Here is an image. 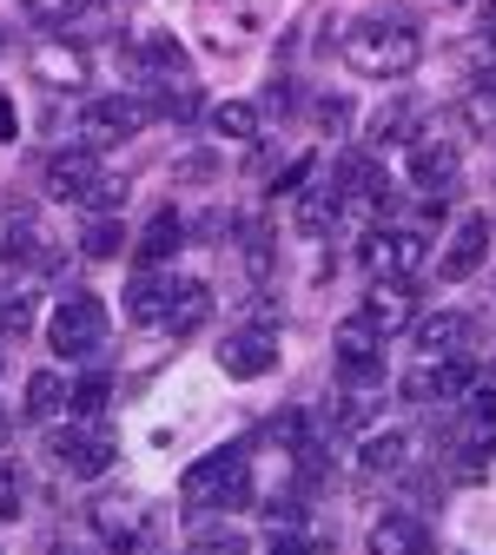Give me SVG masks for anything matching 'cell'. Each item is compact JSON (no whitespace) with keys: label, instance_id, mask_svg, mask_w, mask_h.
<instances>
[{"label":"cell","instance_id":"cell-37","mask_svg":"<svg viewBox=\"0 0 496 555\" xmlns=\"http://www.w3.org/2000/svg\"><path fill=\"white\" fill-rule=\"evenodd\" d=\"M8 139H21V113H14L8 93H0V146H8Z\"/></svg>","mask_w":496,"mask_h":555},{"label":"cell","instance_id":"cell-22","mask_svg":"<svg viewBox=\"0 0 496 555\" xmlns=\"http://www.w3.org/2000/svg\"><path fill=\"white\" fill-rule=\"evenodd\" d=\"M463 126H470V139H496V66L463 93Z\"/></svg>","mask_w":496,"mask_h":555},{"label":"cell","instance_id":"cell-5","mask_svg":"<svg viewBox=\"0 0 496 555\" xmlns=\"http://www.w3.org/2000/svg\"><path fill=\"white\" fill-rule=\"evenodd\" d=\"M470 397V364L463 358H431L423 371L404 377V403H423V410H457Z\"/></svg>","mask_w":496,"mask_h":555},{"label":"cell","instance_id":"cell-6","mask_svg":"<svg viewBox=\"0 0 496 555\" xmlns=\"http://www.w3.org/2000/svg\"><path fill=\"white\" fill-rule=\"evenodd\" d=\"M53 463L66 469V476H106L113 469V437L106 430H93V424H74V430H53Z\"/></svg>","mask_w":496,"mask_h":555},{"label":"cell","instance_id":"cell-23","mask_svg":"<svg viewBox=\"0 0 496 555\" xmlns=\"http://www.w3.org/2000/svg\"><path fill=\"white\" fill-rule=\"evenodd\" d=\"M457 410H463V430H470L476 450L496 443V390H489V384H470V397H463Z\"/></svg>","mask_w":496,"mask_h":555},{"label":"cell","instance_id":"cell-2","mask_svg":"<svg viewBox=\"0 0 496 555\" xmlns=\"http://www.w3.org/2000/svg\"><path fill=\"white\" fill-rule=\"evenodd\" d=\"M100 344H106V305L74 285L53 305V318H47V351L53 358H93Z\"/></svg>","mask_w":496,"mask_h":555},{"label":"cell","instance_id":"cell-43","mask_svg":"<svg viewBox=\"0 0 496 555\" xmlns=\"http://www.w3.org/2000/svg\"><path fill=\"white\" fill-rule=\"evenodd\" d=\"M0 371H8V358H0Z\"/></svg>","mask_w":496,"mask_h":555},{"label":"cell","instance_id":"cell-27","mask_svg":"<svg viewBox=\"0 0 496 555\" xmlns=\"http://www.w3.org/2000/svg\"><path fill=\"white\" fill-rule=\"evenodd\" d=\"M212 318V292L205 285H173V311H166V331H199Z\"/></svg>","mask_w":496,"mask_h":555},{"label":"cell","instance_id":"cell-21","mask_svg":"<svg viewBox=\"0 0 496 555\" xmlns=\"http://www.w3.org/2000/svg\"><path fill=\"white\" fill-rule=\"evenodd\" d=\"M21 416H34V424H53V416H66V384H60L53 371H34V377H27Z\"/></svg>","mask_w":496,"mask_h":555},{"label":"cell","instance_id":"cell-7","mask_svg":"<svg viewBox=\"0 0 496 555\" xmlns=\"http://www.w3.org/2000/svg\"><path fill=\"white\" fill-rule=\"evenodd\" d=\"M27 66H34V80H40V87H53V93L87 87V53H80V40H74V34H60V40H34Z\"/></svg>","mask_w":496,"mask_h":555},{"label":"cell","instance_id":"cell-31","mask_svg":"<svg viewBox=\"0 0 496 555\" xmlns=\"http://www.w3.org/2000/svg\"><path fill=\"white\" fill-rule=\"evenodd\" d=\"M119 198H126V179H119V172H100V179L87 185V198H80V205H87V212H113Z\"/></svg>","mask_w":496,"mask_h":555},{"label":"cell","instance_id":"cell-33","mask_svg":"<svg viewBox=\"0 0 496 555\" xmlns=\"http://www.w3.org/2000/svg\"><path fill=\"white\" fill-rule=\"evenodd\" d=\"M27 324H34V298L8 292V298H0V331H27Z\"/></svg>","mask_w":496,"mask_h":555},{"label":"cell","instance_id":"cell-41","mask_svg":"<svg viewBox=\"0 0 496 555\" xmlns=\"http://www.w3.org/2000/svg\"><path fill=\"white\" fill-rule=\"evenodd\" d=\"M8 437H14V410L0 403V450H8Z\"/></svg>","mask_w":496,"mask_h":555},{"label":"cell","instance_id":"cell-9","mask_svg":"<svg viewBox=\"0 0 496 555\" xmlns=\"http://www.w3.org/2000/svg\"><path fill=\"white\" fill-rule=\"evenodd\" d=\"M358 318H365L378 337H397V331H410V324H417V292H410V278H378Z\"/></svg>","mask_w":496,"mask_h":555},{"label":"cell","instance_id":"cell-10","mask_svg":"<svg viewBox=\"0 0 496 555\" xmlns=\"http://www.w3.org/2000/svg\"><path fill=\"white\" fill-rule=\"evenodd\" d=\"M87 522H93V535L106 548H139V535H147V509H139V496H119V490H106L87 509Z\"/></svg>","mask_w":496,"mask_h":555},{"label":"cell","instance_id":"cell-1","mask_svg":"<svg viewBox=\"0 0 496 555\" xmlns=\"http://www.w3.org/2000/svg\"><path fill=\"white\" fill-rule=\"evenodd\" d=\"M417 53H423V40L404 14H358L344 27V66L365 80H404Z\"/></svg>","mask_w":496,"mask_h":555},{"label":"cell","instance_id":"cell-24","mask_svg":"<svg viewBox=\"0 0 496 555\" xmlns=\"http://www.w3.org/2000/svg\"><path fill=\"white\" fill-rule=\"evenodd\" d=\"M139 66H147V74H160V87H166V80H186V47L166 40V34H147V40H139Z\"/></svg>","mask_w":496,"mask_h":555},{"label":"cell","instance_id":"cell-32","mask_svg":"<svg viewBox=\"0 0 496 555\" xmlns=\"http://www.w3.org/2000/svg\"><path fill=\"white\" fill-rule=\"evenodd\" d=\"M186 555H245V535L239 529H212V535H192Z\"/></svg>","mask_w":496,"mask_h":555},{"label":"cell","instance_id":"cell-14","mask_svg":"<svg viewBox=\"0 0 496 555\" xmlns=\"http://www.w3.org/2000/svg\"><path fill=\"white\" fill-rule=\"evenodd\" d=\"M0 264L8 271H47L53 264V238L40 219H14L8 232H0Z\"/></svg>","mask_w":496,"mask_h":555},{"label":"cell","instance_id":"cell-28","mask_svg":"<svg viewBox=\"0 0 496 555\" xmlns=\"http://www.w3.org/2000/svg\"><path fill=\"white\" fill-rule=\"evenodd\" d=\"M404 456H410V437H404V430H378V437L365 443V476L404 469Z\"/></svg>","mask_w":496,"mask_h":555},{"label":"cell","instance_id":"cell-11","mask_svg":"<svg viewBox=\"0 0 496 555\" xmlns=\"http://www.w3.org/2000/svg\"><path fill=\"white\" fill-rule=\"evenodd\" d=\"M271 364H278V331H271V324L232 331V337H226V351H219V371L239 377V384H245V377H265Z\"/></svg>","mask_w":496,"mask_h":555},{"label":"cell","instance_id":"cell-26","mask_svg":"<svg viewBox=\"0 0 496 555\" xmlns=\"http://www.w3.org/2000/svg\"><path fill=\"white\" fill-rule=\"evenodd\" d=\"M212 132H219V139H239V146H252V139H258V106H252V100L212 106Z\"/></svg>","mask_w":496,"mask_h":555},{"label":"cell","instance_id":"cell-42","mask_svg":"<svg viewBox=\"0 0 496 555\" xmlns=\"http://www.w3.org/2000/svg\"><path fill=\"white\" fill-rule=\"evenodd\" d=\"M483 47H489V53H496V8H489V14H483Z\"/></svg>","mask_w":496,"mask_h":555},{"label":"cell","instance_id":"cell-16","mask_svg":"<svg viewBox=\"0 0 496 555\" xmlns=\"http://www.w3.org/2000/svg\"><path fill=\"white\" fill-rule=\"evenodd\" d=\"M404 166L423 192H450V179H457V153L444 139H404Z\"/></svg>","mask_w":496,"mask_h":555},{"label":"cell","instance_id":"cell-29","mask_svg":"<svg viewBox=\"0 0 496 555\" xmlns=\"http://www.w3.org/2000/svg\"><path fill=\"white\" fill-rule=\"evenodd\" d=\"M106 377H80L74 390H66V416H74V424H100V410H106Z\"/></svg>","mask_w":496,"mask_h":555},{"label":"cell","instance_id":"cell-38","mask_svg":"<svg viewBox=\"0 0 496 555\" xmlns=\"http://www.w3.org/2000/svg\"><path fill=\"white\" fill-rule=\"evenodd\" d=\"M318 119H325V126H338V132H344V119H351V100H325V106H318Z\"/></svg>","mask_w":496,"mask_h":555},{"label":"cell","instance_id":"cell-13","mask_svg":"<svg viewBox=\"0 0 496 555\" xmlns=\"http://www.w3.org/2000/svg\"><path fill=\"white\" fill-rule=\"evenodd\" d=\"M93 179H100V153H93V146H74V153H53V159H47V198L80 205Z\"/></svg>","mask_w":496,"mask_h":555},{"label":"cell","instance_id":"cell-17","mask_svg":"<svg viewBox=\"0 0 496 555\" xmlns=\"http://www.w3.org/2000/svg\"><path fill=\"white\" fill-rule=\"evenodd\" d=\"M470 337H476V324H470L463 311L417 318V351H423V358H463V351H470Z\"/></svg>","mask_w":496,"mask_h":555},{"label":"cell","instance_id":"cell-8","mask_svg":"<svg viewBox=\"0 0 496 555\" xmlns=\"http://www.w3.org/2000/svg\"><path fill=\"white\" fill-rule=\"evenodd\" d=\"M358 258L371 264V278H410L423 258H431V245H423V232H404V225H391V232H371Z\"/></svg>","mask_w":496,"mask_h":555},{"label":"cell","instance_id":"cell-18","mask_svg":"<svg viewBox=\"0 0 496 555\" xmlns=\"http://www.w3.org/2000/svg\"><path fill=\"white\" fill-rule=\"evenodd\" d=\"M173 285L179 278H132V292H126V318L132 324H166V311H173Z\"/></svg>","mask_w":496,"mask_h":555},{"label":"cell","instance_id":"cell-34","mask_svg":"<svg viewBox=\"0 0 496 555\" xmlns=\"http://www.w3.org/2000/svg\"><path fill=\"white\" fill-rule=\"evenodd\" d=\"M404 126H410V113H404V106H384V113L371 119V146H391V139H404Z\"/></svg>","mask_w":496,"mask_h":555},{"label":"cell","instance_id":"cell-20","mask_svg":"<svg viewBox=\"0 0 496 555\" xmlns=\"http://www.w3.org/2000/svg\"><path fill=\"white\" fill-rule=\"evenodd\" d=\"M338 219H344V192H338V185H318V192L298 198V232H305V238H325Z\"/></svg>","mask_w":496,"mask_h":555},{"label":"cell","instance_id":"cell-3","mask_svg":"<svg viewBox=\"0 0 496 555\" xmlns=\"http://www.w3.org/2000/svg\"><path fill=\"white\" fill-rule=\"evenodd\" d=\"M179 496L192 503V509H212V503H245V450H212V456H199L186 476H179Z\"/></svg>","mask_w":496,"mask_h":555},{"label":"cell","instance_id":"cell-4","mask_svg":"<svg viewBox=\"0 0 496 555\" xmlns=\"http://www.w3.org/2000/svg\"><path fill=\"white\" fill-rule=\"evenodd\" d=\"M147 119H153V100H139V93H106V100H87L80 139H87L93 153H106V146H119V139H132Z\"/></svg>","mask_w":496,"mask_h":555},{"label":"cell","instance_id":"cell-15","mask_svg":"<svg viewBox=\"0 0 496 555\" xmlns=\"http://www.w3.org/2000/svg\"><path fill=\"white\" fill-rule=\"evenodd\" d=\"M483 258H489V219H483V212H470V219L457 225L450 251H444V285H463V278H476V271H483Z\"/></svg>","mask_w":496,"mask_h":555},{"label":"cell","instance_id":"cell-30","mask_svg":"<svg viewBox=\"0 0 496 555\" xmlns=\"http://www.w3.org/2000/svg\"><path fill=\"white\" fill-rule=\"evenodd\" d=\"M119 245H126V225H119L113 212H93V225L80 232V251H87V258H113Z\"/></svg>","mask_w":496,"mask_h":555},{"label":"cell","instance_id":"cell-25","mask_svg":"<svg viewBox=\"0 0 496 555\" xmlns=\"http://www.w3.org/2000/svg\"><path fill=\"white\" fill-rule=\"evenodd\" d=\"M186 245V219L179 212H160L147 232H139V258H147V264H160V258H173Z\"/></svg>","mask_w":496,"mask_h":555},{"label":"cell","instance_id":"cell-39","mask_svg":"<svg viewBox=\"0 0 496 555\" xmlns=\"http://www.w3.org/2000/svg\"><path fill=\"white\" fill-rule=\"evenodd\" d=\"M265 555H311V542H298V535H278Z\"/></svg>","mask_w":496,"mask_h":555},{"label":"cell","instance_id":"cell-19","mask_svg":"<svg viewBox=\"0 0 496 555\" xmlns=\"http://www.w3.org/2000/svg\"><path fill=\"white\" fill-rule=\"evenodd\" d=\"M431 535H423L417 516H378L371 522V555H423Z\"/></svg>","mask_w":496,"mask_h":555},{"label":"cell","instance_id":"cell-35","mask_svg":"<svg viewBox=\"0 0 496 555\" xmlns=\"http://www.w3.org/2000/svg\"><path fill=\"white\" fill-rule=\"evenodd\" d=\"M245 264H252L258 278L271 271V232H265V225H252V232H245Z\"/></svg>","mask_w":496,"mask_h":555},{"label":"cell","instance_id":"cell-40","mask_svg":"<svg viewBox=\"0 0 496 555\" xmlns=\"http://www.w3.org/2000/svg\"><path fill=\"white\" fill-rule=\"evenodd\" d=\"M271 106H298V80H278L271 87Z\"/></svg>","mask_w":496,"mask_h":555},{"label":"cell","instance_id":"cell-36","mask_svg":"<svg viewBox=\"0 0 496 555\" xmlns=\"http://www.w3.org/2000/svg\"><path fill=\"white\" fill-rule=\"evenodd\" d=\"M21 496H27V490H21V476H14V469H0V522H14V516H21Z\"/></svg>","mask_w":496,"mask_h":555},{"label":"cell","instance_id":"cell-12","mask_svg":"<svg viewBox=\"0 0 496 555\" xmlns=\"http://www.w3.org/2000/svg\"><path fill=\"white\" fill-rule=\"evenodd\" d=\"M338 377L344 384H378L384 377V358H378V331L365 318L338 324Z\"/></svg>","mask_w":496,"mask_h":555}]
</instances>
